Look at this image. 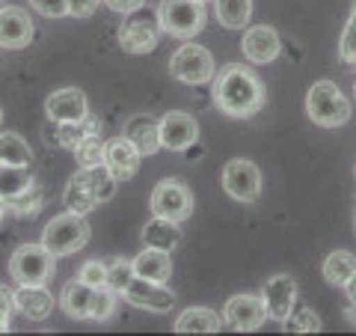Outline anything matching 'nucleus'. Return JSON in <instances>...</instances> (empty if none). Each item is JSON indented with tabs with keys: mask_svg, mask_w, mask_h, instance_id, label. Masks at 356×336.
<instances>
[{
	"mask_svg": "<svg viewBox=\"0 0 356 336\" xmlns=\"http://www.w3.org/2000/svg\"><path fill=\"white\" fill-rule=\"evenodd\" d=\"M211 96L220 114L232 119H250L264 107V84L250 66L226 63L211 81Z\"/></svg>",
	"mask_w": 356,
	"mask_h": 336,
	"instance_id": "1",
	"label": "nucleus"
},
{
	"mask_svg": "<svg viewBox=\"0 0 356 336\" xmlns=\"http://www.w3.org/2000/svg\"><path fill=\"white\" fill-rule=\"evenodd\" d=\"M306 114L321 128H341L350 119V102L332 81H318L306 93Z\"/></svg>",
	"mask_w": 356,
	"mask_h": 336,
	"instance_id": "2",
	"label": "nucleus"
},
{
	"mask_svg": "<svg viewBox=\"0 0 356 336\" xmlns=\"http://www.w3.org/2000/svg\"><path fill=\"white\" fill-rule=\"evenodd\" d=\"M161 30L172 39H193L202 33L208 13L205 0H163L158 9Z\"/></svg>",
	"mask_w": 356,
	"mask_h": 336,
	"instance_id": "3",
	"label": "nucleus"
},
{
	"mask_svg": "<svg viewBox=\"0 0 356 336\" xmlns=\"http://www.w3.org/2000/svg\"><path fill=\"white\" fill-rule=\"evenodd\" d=\"M57 268V256H54L44 244H21L13 250L9 259V274L18 286H44L54 277Z\"/></svg>",
	"mask_w": 356,
	"mask_h": 336,
	"instance_id": "4",
	"label": "nucleus"
},
{
	"mask_svg": "<svg viewBox=\"0 0 356 336\" xmlns=\"http://www.w3.org/2000/svg\"><path fill=\"white\" fill-rule=\"evenodd\" d=\"M89 223L83 215H74V211H63L54 220H48V227L42 229V244L48 247L54 256H69L77 253L89 241Z\"/></svg>",
	"mask_w": 356,
	"mask_h": 336,
	"instance_id": "5",
	"label": "nucleus"
},
{
	"mask_svg": "<svg viewBox=\"0 0 356 336\" xmlns=\"http://www.w3.org/2000/svg\"><path fill=\"white\" fill-rule=\"evenodd\" d=\"M170 75L175 81L181 84H191V86H199V84H211L217 75V66H214V57L211 51L202 48L187 39L184 45H178L170 57Z\"/></svg>",
	"mask_w": 356,
	"mask_h": 336,
	"instance_id": "6",
	"label": "nucleus"
},
{
	"mask_svg": "<svg viewBox=\"0 0 356 336\" xmlns=\"http://www.w3.org/2000/svg\"><path fill=\"white\" fill-rule=\"evenodd\" d=\"M152 211L158 217L184 223L193 215V190L184 182H178V178H163L152 190Z\"/></svg>",
	"mask_w": 356,
	"mask_h": 336,
	"instance_id": "7",
	"label": "nucleus"
},
{
	"mask_svg": "<svg viewBox=\"0 0 356 336\" xmlns=\"http://www.w3.org/2000/svg\"><path fill=\"white\" fill-rule=\"evenodd\" d=\"M222 188L238 203H255L261 197V170L250 158H232L222 170Z\"/></svg>",
	"mask_w": 356,
	"mask_h": 336,
	"instance_id": "8",
	"label": "nucleus"
},
{
	"mask_svg": "<svg viewBox=\"0 0 356 336\" xmlns=\"http://www.w3.org/2000/svg\"><path fill=\"white\" fill-rule=\"evenodd\" d=\"M161 21L158 15H128L119 27V45L128 54H149L161 42Z\"/></svg>",
	"mask_w": 356,
	"mask_h": 336,
	"instance_id": "9",
	"label": "nucleus"
},
{
	"mask_svg": "<svg viewBox=\"0 0 356 336\" xmlns=\"http://www.w3.org/2000/svg\"><path fill=\"white\" fill-rule=\"evenodd\" d=\"M33 33H36V24H33V15L21 6H0V48L6 51H21L33 42Z\"/></svg>",
	"mask_w": 356,
	"mask_h": 336,
	"instance_id": "10",
	"label": "nucleus"
},
{
	"mask_svg": "<svg viewBox=\"0 0 356 336\" xmlns=\"http://www.w3.org/2000/svg\"><path fill=\"white\" fill-rule=\"evenodd\" d=\"M222 321L235 330H259L267 321L264 298L259 295H232L222 307Z\"/></svg>",
	"mask_w": 356,
	"mask_h": 336,
	"instance_id": "11",
	"label": "nucleus"
},
{
	"mask_svg": "<svg viewBox=\"0 0 356 336\" xmlns=\"http://www.w3.org/2000/svg\"><path fill=\"white\" fill-rule=\"evenodd\" d=\"M199 140V122L184 114V110H170L163 119H161V149H170V152H184L196 146Z\"/></svg>",
	"mask_w": 356,
	"mask_h": 336,
	"instance_id": "12",
	"label": "nucleus"
},
{
	"mask_svg": "<svg viewBox=\"0 0 356 336\" xmlns=\"http://www.w3.org/2000/svg\"><path fill=\"white\" fill-rule=\"evenodd\" d=\"M264 307H267V319L273 321H285L291 316V310L297 307V280L291 274H273L261 289Z\"/></svg>",
	"mask_w": 356,
	"mask_h": 336,
	"instance_id": "13",
	"label": "nucleus"
},
{
	"mask_svg": "<svg viewBox=\"0 0 356 336\" xmlns=\"http://www.w3.org/2000/svg\"><path fill=\"white\" fill-rule=\"evenodd\" d=\"M122 298H125L131 307L161 312V316L175 307V295L170 292V289H166L163 283H152V280H143V277H134L128 283V289L122 292Z\"/></svg>",
	"mask_w": 356,
	"mask_h": 336,
	"instance_id": "14",
	"label": "nucleus"
},
{
	"mask_svg": "<svg viewBox=\"0 0 356 336\" xmlns=\"http://www.w3.org/2000/svg\"><path fill=\"white\" fill-rule=\"evenodd\" d=\"M44 140L51 143V146H60V149H72L81 140L86 137H92V134H102V119H95V116H83V119H77V122H57V119H48L44 122Z\"/></svg>",
	"mask_w": 356,
	"mask_h": 336,
	"instance_id": "15",
	"label": "nucleus"
},
{
	"mask_svg": "<svg viewBox=\"0 0 356 336\" xmlns=\"http://www.w3.org/2000/svg\"><path fill=\"white\" fill-rule=\"evenodd\" d=\"M241 51H243V57H247L250 63H255V66L273 63L282 51L280 33H276L273 27H267V24H255V27H250L247 33H243Z\"/></svg>",
	"mask_w": 356,
	"mask_h": 336,
	"instance_id": "16",
	"label": "nucleus"
},
{
	"mask_svg": "<svg viewBox=\"0 0 356 336\" xmlns=\"http://www.w3.org/2000/svg\"><path fill=\"white\" fill-rule=\"evenodd\" d=\"M140 158L137 146L122 134V137H113L110 143H104V167L113 173L116 182H131L140 170Z\"/></svg>",
	"mask_w": 356,
	"mask_h": 336,
	"instance_id": "17",
	"label": "nucleus"
},
{
	"mask_svg": "<svg viewBox=\"0 0 356 336\" xmlns=\"http://www.w3.org/2000/svg\"><path fill=\"white\" fill-rule=\"evenodd\" d=\"M44 114H48V119H57V122H77L89 116V102H86L83 89L63 86V89H54L44 98Z\"/></svg>",
	"mask_w": 356,
	"mask_h": 336,
	"instance_id": "18",
	"label": "nucleus"
},
{
	"mask_svg": "<svg viewBox=\"0 0 356 336\" xmlns=\"http://www.w3.org/2000/svg\"><path fill=\"white\" fill-rule=\"evenodd\" d=\"M125 137L137 146V152L146 158L161 149V119H154L149 114H137L125 122Z\"/></svg>",
	"mask_w": 356,
	"mask_h": 336,
	"instance_id": "19",
	"label": "nucleus"
},
{
	"mask_svg": "<svg viewBox=\"0 0 356 336\" xmlns=\"http://www.w3.org/2000/svg\"><path fill=\"white\" fill-rule=\"evenodd\" d=\"M63 206H65V211H74V215H83V217L98 206L86 167H81V170L69 178V185H65V190H63Z\"/></svg>",
	"mask_w": 356,
	"mask_h": 336,
	"instance_id": "20",
	"label": "nucleus"
},
{
	"mask_svg": "<svg viewBox=\"0 0 356 336\" xmlns=\"http://www.w3.org/2000/svg\"><path fill=\"white\" fill-rule=\"evenodd\" d=\"M15 310L30 321H44L54 312V295L44 286H18Z\"/></svg>",
	"mask_w": 356,
	"mask_h": 336,
	"instance_id": "21",
	"label": "nucleus"
},
{
	"mask_svg": "<svg viewBox=\"0 0 356 336\" xmlns=\"http://www.w3.org/2000/svg\"><path fill=\"white\" fill-rule=\"evenodd\" d=\"M134 274L143 280H152V283H166L172 277V259L166 250L158 247H146L143 253L134 256Z\"/></svg>",
	"mask_w": 356,
	"mask_h": 336,
	"instance_id": "22",
	"label": "nucleus"
},
{
	"mask_svg": "<svg viewBox=\"0 0 356 336\" xmlns=\"http://www.w3.org/2000/svg\"><path fill=\"white\" fill-rule=\"evenodd\" d=\"M178 241H181V229H178V223L170 217L154 215L146 227H143V244H146V247H158V250L172 253L178 247Z\"/></svg>",
	"mask_w": 356,
	"mask_h": 336,
	"instance_id": "23",
	"label": "nucleus"
},
{
	"mask_svg": "<svg viewBox=\"0 0 356 336\" xmlns=\"http://www.w3.org/2000/svg\"><path fill=\"white\" fill-rule=\"evenodd\" d=\"M92 286H86L83 280H74V283H65L63 295H60V304L65 310V316L74 319V321H83L89 319V310H92Z\"/></svg>",
	"mask_w": 356,
	"mask_h": 336,
	"instance_id": "24",
	"label": "nucleus"
},
{
	"mask_svg": "<svg viewBox=\"0 0 356 336\" xmlns=\"http://www.w3.org/2000/svg\"><path fill=\"white\" fill-rule=\"evenodd\" d=\"M222 324V316H217L208 307H191L175 319V330L178 333H217Z\"/></svg>",
	"mask_w": 356,
	"mask_h": 336,
	"instance_id": "25",
	"label": "nucleus"
},
{
	"mask_svg": "<svg viewBox=\"0 0 356 336\" xmlns=\"http://www.w3.org/2000/svg\"><path fill=\"white\" fill-rule=\"evenodd\" d=\"M321 274H324V280L330 286H348V280L356 274V256L348 253V250H332L324 265H321Z\"/></svg>",
	"mask_w": 356,
	"mask_h": 336,
	"instance_id": "26",
	"label": "nucleus"
},
{
	"mask_svg": "<svg viewBox=\"0 0 356 336\" xmlns=\"http://www.w3.org/2000/svg\"><path fill=\"white\" fill-rule=\"evenodd\" d=\"M30 185H36L33 178L30 164H0V197L3 199H13L18 197L21 190H27Z\"/></svg>",
	"mask_w": 356,
	"mask_h": 336,
	"instance_id": "27",
	"label": "nucleus"
},
{
	"mask_svg": "<svg viewBox=\"0 0 356 336\" xmlns=\"http://www.w3.org/2000/svg\"><path fill=\"white\" fill-rule=\"evenodd\" d=\"M214 13L226 30H241L252 18V0H214Z\"/></svg>",
	"mask_w": 356,
	"mask_h": 336,
	"instance_id": "28",
	"label": "nucleus"
},
{
	"mask_svg": "<svg viewBox=\"0 0 356 336\" xmlns=\"http://www.w3.org/2000/svg\"><path fill=\"white\" fill-rule=\"evenodd\" d=\"M33 149L27 146V140L15 131H0V164H30Z\"/></svg>",
	"mask_w": 356,
	"mask_h": 336,
	"instance_id": "29",
	"label": "nucleus"
},
{
	"mask_svg": "<svg viewBox=\"0 0 356 336\" xmlns=\"http://www.w3.org/2000/svg\"><path fill=\"white\" fill-rule=\"evenodd\" d=\"M42 206H44V194H42V188H36V185H30L27 190H21L18 197L6 199V208L13 211L15 217H33V215H39Z\"/></svg>",
	"mask_w": 356,
	"mask_h": 336,
	"instance_id": "30",
	"label": "nucleus"
},
{
	"mask_svg": "<svg viewBox=\"0 0 356 336\" xmlns=\"http://www.w3.org/2000/svg\"><path fill=\"white\" fill-rule=\"evenodd\" d=\"M86 173H89V182H92V190H95L98 206L107 203V199H113L116 185H119V182H116L113 173H110L104 164H98V167H86Z\"/></svg>",
	"mask_w": 356,
	"mask_h": 336,
	"instance_id": "31",
	"label": "nucleus"
},
{
	"mask_svg": "<svg viewBox=\"0 0 356 336\" xmlns=\"http://www.w3.org/2000/svg\"><path fill=\"white\" fill-rule=\"evenodd\" d=\"M339 60L344 66H353V69H356V0H353V6H350L348 21H344L341 39H339Z\"/></svg>",
	"mask_w": 356,
	"mask_h": 336,
	"instance_id": "32",
	"label": "nucleus"
},
{
	"mask_svg": "<svg viewBox=\"0 0 356 336\" xmlns=\"http://www.w3.org/2000/svg\"><path fill=\"white\" fill-rule=\"evenodd\" d=\"M282 324L288 330H294V333H318V330H324V321H321V316L315 310H306V307H294L291 316H288Z\"/></svg>",
	"mask_w": 356,
	"mask_h": 336,
	"instance_id": "33",
	"label": "nucleus"
},
{
	"mask_svg": "<svg viewBox=\"0 0 356 336\" xmlns=\"http://www.w3.org/2000/svg\"><path fill=\"white\" fill-rule=\"evenodd\" d=\"M74 158L81 167H98V164H104V140H102V134H92V137H86L81 140L74 146Z\"/></svg>",
	"mask_w": 356,
	"mask_h": 336,
	"instance_id": "34",
	"label": "nucleus"
},
{
	"mask_svg": "<svg viewBox=\"0 0 356 336\" xmlns=\"http://www.w3.org/2000/svg\"><path fill=\"white\" fill-rule=\"evenodd\" d=\"M134 277H137L134 274V259H113L107 265V289H113L116 295L125 292Z\"/></svg>",
	"mask_w": 356,
	"mask_h": 336,
	"instance_id": "35",
	"label": "nucleus"
},
{
	"mask_svg": "<svg viewBox=\"0 0 356 336\" xmlns=\"http://www.w3.org/2000/svg\"><path fill=\"white\" fill-rule=\"evenodd\" d=\"M116 292L113 289H107V286H98L95 292H92V310H89V319L92 321H107L110 316H113V310H116Z\"/></svg>",
	"mask_w": 356,
	"mask_h": 336,
	"instance_id": "36",
	"label": "nucleus"
},
{
	"mask_svg": "<svg viewBox=\"0 0 356 336\" xmlns=\"http://www.w3.org/2000/svg\"><path fill=\"white\" fill-rule=\"evenodd\" d=\"M77 280H83V283L92 286V289L107 286V265H104L102 259H89V262L81 265V271H77Z\"/></svg>",
	"mask_w": 356,
	"mask_h": 336,
	"instance_id": "37",
	"label": "nucleus"
},
{
	"mask_svg": "<svg viewBox=\"0 0 356 336\" xmlns=\"http://www.w3.org/2000/svg\"><path fill=\"white\" fill-rule=\"evenodd\" d=\"M30 6L44 18H63L69 15V3L65 0H30Z\"/></svg>",
	"mask_w": 356,
	"mask_h": 336,
	"instance_id": "38",
	"label": "nucleus"
},
{
	"mask_svg": "<svg viewBox=\"0 0 356 336\" xmlns=\"http://www.w3.org/2000/svg\"><path fill=\"white\" fill-rule=\"evenodd\" d=\"M13 310H15V292H13V289H6V286H0V333L9 330Z\"/></svg>",
	"mask_w": 356,
	"mask_h": 336,
	"instance_id": "39",
	"label": "nucleus"
},
{
	"mask_svg": "<svg viewBox=\"0 0 356 336\" xmlns=\"http://www.w3.org/2000/svg\"><path fill=\"white\" fill-rule=\"evenodd\" d=\"M69 3V15L72 18H92L95 9L104 3V0H65Z\"/></svg>",
	"mask_w": 356,
	"mask_h": 336,
	"instance_id": "40",
	"label": "nucleus"
},
{
	"mask_svg": "<svg viewBox=\"0 0 356 336\" xmlns=\"http://www.w3.org/2000/svg\"><path fill=\"white\" fill-rule=\"evenodd\" d=\"M104 3L119 15H131V13H137V9L146 6V0H104Z\"/></svg>",
	"mask_w": 356,
	"mask_h": 336,
	"instance_id": "41",
	"label": "nucleus"
},
{
	"mask_svg": "<svg viewBox=\"0 0 356 336\" xmlns=\"http://www.w3.org/2000/svg\"><path fill=\"white\" fill-rule=\"evenodd\" d=\"M344 292H348V298H350V304H356V274L348 280V286H344Z\"/></svg>",
	"mask_w": 356,
	"mask_h": 336,
	"instance_id": "42",
	"label": "nucleus"
},
{
	"mask_svg": "<svg viewBox=\"0 0 356 336\" xmlns=\"http://www.w3.org/2000/svg\"><path fill=\"white\" fill-rule=\"evenodd\" d=\"M344 321H348L350 328H356V304H350L348 310H344Z\"/></svg>",
	"mask_w": 356,
	"mask_h": 336,
	"instance_id": "43",
	"label": "nucleus"
},
{
	"mask_svg": "<svg viewBox=\"0 0 356 336\" xmlns=\"http://www.w3.org/2000/svg\"><path fill=\"white\" fill-rule=\"evenodd\" d=\"M6 211H9V208H6V199L0 197V220H3V215H6Z\"/></svg>",
	"mask_w": 356,
	"mask_h": 336,
	"instance_id": "44",
	"label": "nucleus"
},
{
	"mask_svg": "<svg viewBox=\"0 0 356 336\" xmlns=\"http://www.w3.org/2000/svg\"><path fill=\"white\" fill-rule=\"evenodd\" d=\"M0 122H3V107H0Z\"/></svg>",
	"mask_w": 356,
	"mask_h": 336,
	"instance_id": "45",
	"label": "nucleus"
},
{
	"mask_svg": "<svg viewBox=\"0 0 356 336\" xmlns=\"http://www.w3.org/2000/svg\"><path fill=\"white\" fill-rule=\"evenodd\" d=\"M353 98H356V81H353Z\"/></svg>",
	"mask_w": 356,
	"mask_h": 336,
	"instance_id": "46",
	"label": "nucleus"
},
{
	"mask_svg": "<svg viewBox=\"0 0 356 336\" xmlns=\"http://www.w3.org/2000/svg\"><path fill=\"white\" fill-rule=\"evenodd\" d=\"M353 176H356V167H353Z\"/></svg>",
	"mask_w": 356,
	"mask_h": 336,
	"instance_id": "47",
	"label": "nucleus"
},
{
	"mask_svg": "<svg viewBox=\"0 0 356 336\" xmlns=\"http://www.w3.org/2000/svg\"><path fill=\"white\" fill-rule=\"evenodd\" d=\"M0 6H3V0H0Z\"/></svg>",
	"mask_w": 356,
	"mask_h": 336,
	"instance_id": "48",
	"label": "nucleus"
}]
</instances>
